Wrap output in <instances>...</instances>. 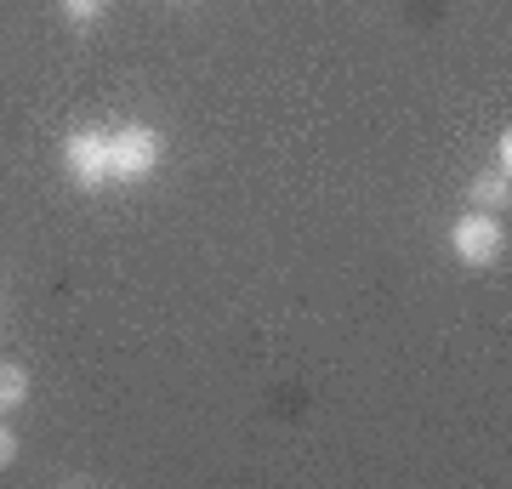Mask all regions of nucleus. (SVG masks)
<instances>
[{
  "label": "nucleus",
  "instance_id": "f257e3e1",
  "mask_svg": "<svg viewBox=\"0 0 512 489\" xmlns=\"http://www.w3.org/2000/svg\"><path fill=\"white\" fill-rule=\"evenodd\" d=\"M160 165V131L126 126L109 137V182H143Z\"/></svg>",
  "mask_w": 512,
  "mask_h": 489
},
{
  "label": "nucleus",
  "instance_id": "f03ea898",
  "mask_svg": "<svg viewBox=\"0 0 512 489\" xmlns=\"http://www.w3.org/2000/svg\"><path fill=\"white\" fill-rule=\"evenodd\" d=\"M63 165L80 188H103L109 182V137L103 131H69L63 137Z\"/></svg>",
  "mask_w": 512,
  "mask_h": 489
},
{
  "label": "nucleus",
  "instance_id": "7ed1b4c3",
  "mask_svg": "<svg viewBox=\"0 0 512 489\" xmlns=\"http://www.w3.org/2000/svg\"><path fill=\"white\" fill-rule=\"evenodd\" d=\"M450 245H456V256L467 262V268H490L495 256H501V217H490V211H467V217L456 222Z\"/></svg>",
  "mask_w": 512,
  "mask_h": 489
},
{
  "label": "nucleus",
  "instance_id": "20e7f679",
  "mask_svg": "<svg viewBox=\"0 0 512 489\" xmlns=\"http://www.w3.org/2000/svg\"><path fill=\"white\" fill-rule=\"evenodd\" d=\"M467 200H473V211H490V217H501L507 211V200H512V188H507V171H484V177L467 188Z\"/></svg>",
  "mask_w": 512,
  "mask_h": 489
},
{
  "label": "nucleus",
  "instance_id": "39448f33",
  "mask_svg": "<svg viewBox=\"0 0 512 489\" xmlns=\"http://www.w3.org/2000/svg\"><path fill=\"white\" fill-rule=\"evenodd\" d=\"M29 399V370L23 364H0V410H18Z\"/></svg>",
  "mask_w": 512,
  "mask_h": 489
},
{
  "label": "nucleus",
  "instance_id": "423d86ee",
  "mask_svg": "<svg viewBox=\"0 0 512 489\" xmlns=\"http://www.w3.org/2000/svg\"><path fill=\"white\" fill-rule=\"evenodd\" d=\"M57 6H63V18H74V23L103 18V0H57Z\"/></svg>",
  "mask_w": 512,
  "mask_h": 489
},
{
  "label": "nucleus",
  "instance_id": "0eeeda50",
  "mask_svg": "<svg viewBox=\"0 0 512 489\" xmlns=\"http://www.w3.org/2000/svg\"><path fill=\"white\" fill-rule=\"evenodd\" d=\"M12 455H18V438H12V427H0V467H6Z\"/></svg>",
  "mask_w": 512,
  "mask_h": 489
}]
</instances>
